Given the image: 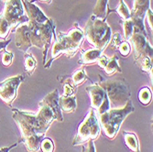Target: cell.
<instances>
[{
    "instance_id": "cell-15",
    "label": "cell",
    "mask_w": 153,
    "mask_h": 152,
    "mask_svg": "<svg viewBox=\"0 0 153 152\" xmlns=\"http://www.w3.org/2000/svg\"><path fill=\"white\" fill-rule=\"evenodd\" d=\"M109 8H108V0H97L96 5L94 8L93 15L97 19L106 20Z\"/></svg>"
},
{
    "instance_id": "cell-25",
    "label": "cell",
    "mask_w": 153,
    "mask_h": 152,
    "mask_svg": "<svg viewBox=\"0 0 153 152\" xmlns=\"http://www.w3.org/2000/svg\"><path fill=\"white\" fill-rule=\"evenodd\" d=\"M86 146H82V152H95V148H94V140H89L86 142Z\"/></svg>"
},
{
    "instance_id": "cell-2",
    "label": "cell",
    "mask_w": 153,
    "mask_h": 152,
    "mask_svg": "<svg viewBox=\"0 0 153 152\" xmlns=\"http://www.w3.org/2000/svg\"><path fill=\"white\" fill-rule=\"evenodd\" d=\"M52 39H56L55 24L52 19H48L45 21L29 19L27 23L18 27L15 32L16 47L25 53L31 46L42 50L44 63Z\"/></svg>"
},
{
    "instance_id": "cell-24",
    "label": "cell",
    "mask_w": 153,
    "mask_h": 152,
    "mask_svg": "<svg viewBox=\"0 0 153 152\" xmlns=\"http://www.w3.org/2000/svg\"><path fill=\"white\" fill-rule=\"evenodd\" d=\"M63 94L62 96H73V94L74 93V87L72 86L69 82H65L64 86H63Z\"/></svg>"
},
{
    "instance_id": "cell-21",
    "label": "cell",
    "mask_w": 153,
    "mask_h": 152,
    "mask_svg": "<svg viewBox=\"0 0 153 152\" xmlns=\"http://www.w3.org/2000/svg\"><path fill=\"white\" fill-rule=\"evenodd\" d=\"M42 152H53L54 145L51 139H43L40 144V148Z\"/></svg>"
},
{
    "instance_id": "cell-16",
    "label": "cell",
    "mask_w": 153,
    "mask_h": 152,
    "mask_svg": "<svg viewBox=\"0 0 153 152\" xmlns=\"http://www.w3.org/2000/svg\"><path fill=\"white\" fill-rule=\"evenodd\" d=\"M123 136H124L125 144H126L127 148L130 151H132V152H140V144H138V139H137V136L134 133L124 131Z\"/></svg>"
},
{
    "instance_id": "cell-9",
    "label": "cell",
    "mask_w": 153,
    "mask_h": 152,
    "mask_svg": "<svg viewBox=\"0 0 153 152\" xmlns=\"http://www.w3.org/2000/svg\"><path fill=\"white\" fill-rule=\"evenodd\" d=\"M86 91L91 99V106L95 113L101 115L111 109L106 93L99 84H94L86 87Z\"/></svg>"
},
{
    "instance_id": "cell-3",
    "label": "cell",
    "mask_w": 153,
    "mask_h": 152,
    "mask_svg": "<svg viewBox=\"0 0 153 152\" xmlns=\"http://www.w3.org/2000/svg\"><path fill=\"white\" fill-rule=\"evenodd\" d=\"M29 21L22 0H4L0 13V39H5L11 30Z\"/></svg>"
},
{
    "instance_id": "cell-22",
    "label": "cell",
    "mask_w": 153,
    "mask_h": 152,
    "mask_svg": "<svg viewBox=\"0 0 153 152\" xmlns=\"http://www.w3.org/2000/svg\"><path fill=\"white\" fill-rule=\"evenodd\" d=\"M117 50H119L120 53L123 55V56H128V55L130 53L131 50V46L130 43L128 40H122L121 43L119 44Z\"/></svg>"
},
{
    "instance_id": "cell-14",
    "label": "cell",
    "mask_w": 153,
    "mask_h": 152,
    "mask_svg": "<svg viewBox=\"0 0 153 152\" xmlns=\"http://www.w3.org/2000/svg\"><path fill=\"white\" fill-rule=\"evenodd\" d=\"M59 107L62 111L72 113L76 109V98L74 96H62L59 97Z\"/></svg>"
},
{
    "instance_id": "cell-26",
    "label": "cell",
    "mask_w": 153,
    "mask_h": 152,
    "mask_svg": "<svg viewBox=\"0 0 153 152\" xmlns=\"http://www.w3.org/2000/svg\"><path fill=\"white\" fill-rule=\"evenodd\" d=\"M10 43V39L7 40H0V53L6 50L7 46Z\"/></svg>"
},
{
    "instance_id": "cell-12",
    "label": "cell",
    "mask_w": 153,
    "mask_h": 152,
    "mask_svg": "<svg viewBox=\"0 0 153 152\" xmlns=\"http://www.w3.org/2000/svg\"><path fill=\"white\" fill-rule=\"evenodd\" d=\"M149 0H134L133 8L130 11V18L143 19L146 13L149 9Z\"/></svg>"
},
{
    "instance_id": "cell-11",
    "label": "cell",
    "mask_w": 153,
    "mask_h": 152,
    "mask_svg": "<svg viewBox=\"0 0 153 152\" xmlns=\"http://www.w3.org/2000/svg\"><path fill=\"white\" fill-rule=\"evenodd\" d=\"M98 65L102 67L105 73L108 75H112L116 72L121 73V69L118 65V57L117 56H113L112 58H107L105 55H101V57L98 59Z\"/></svg>"
},
{
    "instance_id": "cell-27",
    "label": "cell",
    "mask_w": 153,
    "mask_h": 152,
    "mask_svg": "<svg viewBox=\"0 0 153 152\" xmlns=\"http://www.w3.org/2000/svg\"><path fill=\"white\" fill-rule=\"evenodd\" d=\"M18 144H19V142H17L16 144H14V145H12V146H10V147H7V148H0V152H8L11 148L17 147Z\"/></svg>"
},
{
    "instance_id": "cell-8",
    "label": "cell",
    "mask_w": 153,
    "mask_h": 152,
    "mask_svg": "<svg viewBox=\"0 0 153 152\" xmlns=\"http://www.w3.org/2000/svg\"><path fill=\"white\" fill-rule=\"evenodd\" d=\"M101 132V127L94 109H90L88 115L78 128L77 133L73 140L74 146L82 145L89 140L96 139Z\"/></svg>"
},
{
    "instance_id": "cell-6",
    "label": "cell",
    "mask_w": 153,
    "mask_h": 152,
    "mask_svg": "<svg viewBox=\"0 0 153 152\" xmlns=\"http://www.w3.org/2000/svg\"><path fill=\"white\" fill-rule=\"evenodd\" d=\"M134 111L132 102L129 100L121 108L109 109L104 114L99 115V124L104 134L108 139H112L117 136L124 119Z\"/></svg>"
},
{
    "instance_id": "cell-10",
    "label": "cell",
    "mask_w": 153,
    "mask_h": 152,
    "mask_svg": "<svg viewBox=\"0 0 153 152\" xmlns=\"http://www.w3.org/2000/svg\"><path fill=\"white\" fill-rule=\"evenodd\" d=\"M24 80L23 75L11 77L0 82V98L7 105H10L17 96L18 87Z\"/></svg>"
},
{
    "instance_id": "cell-4",
    "label": "cell",
    "mask_w": 153,
    "mask_h": 152,
    "mask_svg": "<svg viewBox=\"0 0 153 152\" xmlns=\"http://www.w3.org/2000/svg\"><path fill=\"white\" fill-rule=\"evenodd\" d=\"M83 39H85L83 31L78 27H75L74 30H72L67 34L62 32L59 33L58 36H56L55 43L51 49V59L44 65V67L50 68L51 62L62 53L68 57H73L81 46Z\"/></svg>"
},
{
    "instance_id": "cell-7",
    "label": "cell",
    "mask_w": 153,
    "mask_h": 152,
    "mask_svg": "<svg viewBox=\"0 0 153 152\" xmlns=\"http://www.w3.org/2000/svg\"><path fill=\"white\" fill-rule=\"evenodd\" d=\"M99 85L106 93L110 108H121L129 101V97L131 96L130 88L124 79L113 78L105 80L99 84Z\"/></svg>"
},
{
    "instance_id": "cell-28",
    "label": "cell",
    "mask_w": 153,
    "mask_h": 152,
    "mask_svg": "<svg viewBox=\"0 0 153 152\" xmlns=\"http://www.w3.org/2000/svg\"><path fill=\"white\" fill-rule=\"evenodd\" d=\"M39 1L43 2V3H45V4H50V3L51 2V0H39Z\"/></svg>"
},
{
    "instance_id": "cell-20",
    "label": "cell",
    "mask_w": 153,
    "mask_h": 152,
    "mask_svg": "<svg viewBox=\"0 0 153 152\" xmlns=\"http://www.w3.org/2000/svg\"><path fill=\"white\" fill-rule=\"evenodd\" d=\"M152 99V93L148 87H143L140 89V93H138V100L143 105H148Z\"/></svg>"
},
{
    "instance_id": "cell-13",
    "label": "cell",
    "mask_w": 153,
    "mask_h": 152,
    "mask_svg": "<svg viewBox=\"0 0 153 152\" xmlns=\"http://www.w3.org/2000/svg\"><path fill=\"white\" fill-rule=\"evenodd\" d=\"M103 53V50L98 49H90L85 51H82L81 53V57L79 60V63L81 64H89L98 61V59L101 57Z\"/></svg>"
},
{
    "instance_id": "cell-17",
    "label": "cell",
    "mask_w": 153,
    "mask_h": 152,
    "mask_svg": "<svg viewBox=\"0 0 153 152\" xmlns=\"http://www.w3.org/2000/svg\"><path fill=\"white\" fill-rule=\"evenodd\" d=\"M111 12L118 13V15L121 17L122 20H127V19H130V11H129L128 7H127V5L125 4L124 0H119V5L117 6V7L116 9H109L108 14Z\"/></svg>"
},
{
    "instance_id": "cell-5",
    "label": "cell",
    "mask_w": 153,
    "mask_h": 152,
    "mask_svg": "<svg viewBox=\"0 0 153 152\" xmlns=\"http://www.w3.org/2000/svg\"><path fill=\"white\" fill-rule=\"evenodd\" d=\"M83 36L94 48L104 51L111 40L112 31L106 20L97 19L92 15L85 26Z\"/></svg>"
},
{
    "instance_id": "cell-23",
    "label": "cell",
    "mask_w": 153,
    "mask_h": 152,
    "mask_svg": "<svg viewBox=\"0 0 153 152\" xmlns=\"http://www.w3.org/2000/svg\"><path fill=\"white\" fill-rule=\"evenodd\" d=\"M14 58V54L12 52L4 50L3 51V56H2V62L5 66H9L12 63Z\"/></svg>"
},
{
    "instance_id": "cell-1",
    "label": "cell",
    "mask_w": 153,
    "mask_h": 152,
    "mask_svg": "<svg viewBox=\"0 0 153 152\" xmlns=\"http://www.w3.org/2000/svg\"><path fill=\"white\" fill-rule=\"evenodd\" d=\"M12 117L17 123L21 133L19 143H23L29 152H38L41 141L54 120L62 122L63 116L59 107V93L54 90L39 103L37 114L12 110Z\"/></svg>"
},
{
    "instance_id": "cell-19",
    "label": "cell",
    "mask_w": 153,
    "mask_h": 152,
    "mask_svg": "<svg viewBox=\"0 0 153 152\" xmlns=\"http://www.w3.org/2000/svg\"><path fill=\"white\" fill-rule=\"evenodd\" d=\"M85 79H86V74L85 73V70H83V69H81V70L76 72L71 78H68L66 82H69L72 86L75 87L78 85H81Z\"/></svg>"
},
{
    "instance_id": "cell-18",
    "label": "cell",
    "mask_w": 153,
    "mask_h": 152,
    "mask_svg": "<svg viewBox=\"0 0 153 152\" xmlns=\"http://www.w3.org/2000/svg\"><path fill=\"white\" fill-rule=\"evenodd\" d=\"M37 65V62L35 58L30 53H25L24 55V66H25V71L29 75H31L34 72L35 68Z\"/></svg>"
}]
</instances>
